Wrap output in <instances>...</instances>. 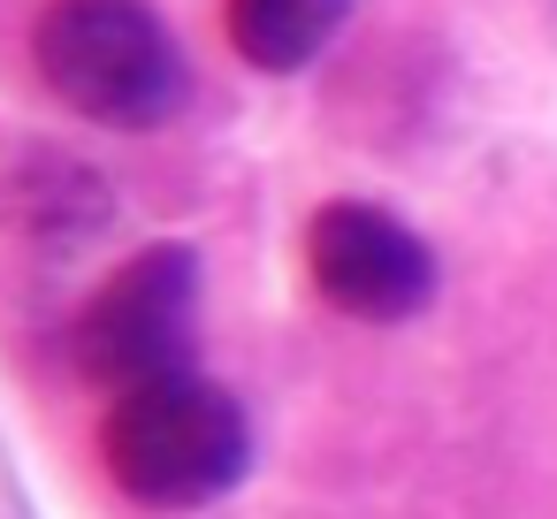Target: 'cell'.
<instances>
[{
  "label": "cell",
  "mask_w": 557,
  "mask_h": 519,
  "mask_svg": "<svg viewBox=\"0 0 557 519\" xmlns=\"http://www.w3.org/2000/svg\"><path fill=\"white\" fill-rule=\"evenodd\" d=\"M32 62L39 85L100 131H161L191 100V62L146 0H47Z\"/></svg>",
  "instance_id": "obj_1"
},
{
  "label": "cell",
  "mask_w": 557,
  "mask_h": 519,
  "mask_svg": "<svg viewBox=\"0 0 557 519\" xmlns=\"http://www.w3.org/2000/svg\"><path fill=\"white\" fill-rule=\"evenodd\" d=\"M108 481L146 511H199L230 496L252 466V420L245 405L207 374H161L108 405L100 420Z\"/></svg>",
  "instance_id": "obj_2"
},
{
  "label": "cell",
  "mask_w": 557,
  "mask_h": 519,
  "mask_svg": "<svg viewBox=\"0 0 557 519\" xmlns=\"http://www.w3.org/2000/svg\"><path fill=\"white\" fill-rule=\"evenodd\" d=\"M191 344H199V252L176 237L115 260V275L70 321L77 374L115 397L161 374H191Z\"/></svg>",
  "instance_id": "obj_3"
},
{
  "label": "cell",
  "mask_w": 557,
  "mask_h": 519,
  "mask_svg": "<svg viewBox=\"0 0 557 519\" xmlns=\"http://www.w3.org/2000/svg\"><path fill=\"white\" fill-rule=\"evenodd\" d=\"M306 275L313 291L351 321H412L435 298V252L428 237L374 207V199H329L306 222Z\"/></svg>",
  "instance_id": "obj_4"
},
{
  "label": "cell",
  "mask_w": 557,
  "mask_h": 519,
  "mask_svg": "<svg viewBox=\"0 0 557 519\" xmlns=\"http://www.w3.org/2000/svg\"><path fill=\"white\" fill-rule=\"evenodd\" d=\"M123 222V199L108 191V176L62 146H24L9 169H0V230L16 245L70 260L85 245H100Z\"/></svg>",
  "instance_id": "obj_5"
},
{
  "label": "cell",
  "mask_w": 557,
  "mask_h": 519,
  "mask_svg": "<svg viewBox=\"0 0 557 519\" xmlns=\"http://www.w3.org/2000/svg\"><path fill=\"white\" fill-rule=\"evenodd\" d=\"M351 0H222V32L260 77H298L344 32Z\"/></svg>",
  "instance_id": "obj_6"
},
{
  "label": "cell",
  "mask_w": 557,
  "mask_h": 519,
  "mask_svg": "<svg viewBox=\"0 0 557 519\" xmlns=\"http://www.w3.org/2000/svg\"><path fill=\"white\" fill-rule=\"evenodd\" d=\"M0 519H39V504H32V489H24V473H16V458H9V443H0Z\"/></svg>",
  "instance_id": "obj_7"
}]
</instances>
